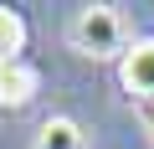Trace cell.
<instances>
[{
  "label": "cell",
  "mask_w": 154,
  "mask_h": 149,
  "mask_svg": "<svg viewBox=\"0 0 154 149\" xmlns=\"http://www.w3.org/2000/svg\"><path fill=\"white\" fill-rule=\"evenodd\" d=\"M21 46H26V21H21V11L0 5V67H5V62H21Z\"/></svg>",
  "instance_id": "5b68a950"
},
{
  "label": "cell",
  "mask_w": 154,
  "mask_h": 149,
  "mask_svg": "<svg viewBox=\"0 0 154 149\" xmlns=\"http://www.w3.org/2000/svg\"><path fill=\"white\" fill-rule=\"evenodd\" d=\"M67 41H72V51H82L93 62H113V57L123 62V51L134 46L118 5H77L72 21H67Z\"/></svg>",
  "instance_id": "6da1fadb"
},
{
  "label": "cell",
  "mask_w": 154,
  "mask_h": 149,
  "mask_svg": "<svg viewBox=\"0 0 154 149\" xmlns=\"http://www.w3.org/2000/svg\"><path fill=\"white\" fill-rule=\"evenodd\" d=\"M144 129H149V139H154V103L144 108Z\"/></svg>",
  "instance_id": "8992f818"
},
{
  "label": "cell",
  "mask_w": 154,
  "mask_h": 149,
  "mask_svg": "<svg viewBox=\"0 0 154 149\" xmlns=\"http://www.w3.org/2000/svg\"><path fill=\"white\" fill-rule=\"evenodd\" d=\"M36 88H41V77H36V67L26 57L0 67V108H26L36 98Z\"/></svg>",
  "instance_id": "3957f363"
},
{
  "label": "cell",
  "mask_w": 154,
  "mask_h": 149,
  "mask_svg": "<svg viewBox=\"0 0 154 149\" xmlns=\"http://www.w3.org/2000/svg\"><path fill=\"white\" fill-rule=\"evenodd\" d=\"M36 149H82V123L67 118V113L41 118V129H36Z\"/></svg>",
  "instance_id": "277c9868"
},
{
  "label": "cell",
  "mask_w": 154,
  "mask_h": 149,
  "mask_svg": "<svg viewBox=\"0 0 154 149\" xmlns=\"http://www.w3.org/2000/svg\"><path fill=\"white\" fill-rule=\"evenodd\" d=\"M118 88L128 93V103H154V36H144V41H134L128 51H123V62H118Z\"/></svg>",
  "instance_id": "7a4b0ae2"
}]
</instances>
